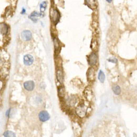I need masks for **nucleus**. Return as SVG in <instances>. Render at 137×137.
<instances>
[{
	"label": "nucleus",
	"mask_w": 137,
	"mask_h": 137,
	"mask_svg": "<svg viewBox=\"0 0 137 137\" xmlns=\"http://www.w3.org/2000/svg\"><path fill=\"white\" fill-rule=\"evenodd\" d=\"M75 113L80 118H84L87 115V107L84 104H79L75 109Z\"/></svg>",
	"instance_id": "f257e3e1"
},
{
	"label": "nucleus",
	"mask_w": 137,
	"mask_h": 137,
	"mask_svg": "<svg viewBox=\"0 0 137 137\" xmlns=\"http://www.w3.org/2000/svg\"><path fill=\"white\" fill-rule=\"evenodd\" d=\"M51 19H52V21L54 23L56 24L58 21H59V19L60 18V12H58V10L55 8H53L51 10V14H50Z\"/></svg>",
	"instance_id": "f03ea898"
},
{
	"label": "nucleus",
	"mask_w": 137,
	"mask_h": 137,
	"mask_svg": "<svg viewBox=\"0 0 137 137\" xmlns=\"http://www.w3.org/2000/svg\"><path fill=\"white\" fill-rule=\"evenodd\" d=\"M38 118H39L40 121L45 122L49 119L50 115L47 111H40L38 114Z\"/></svg>",
	"instance_id": "7ed1b4c3"
},
{
	"label": "nucleus",
	"mask_w": 137,
	"mask_h": 137,
	"mask_svg": "<svg viewBox=\"0 0 137 137\" xmlns=\"http://www.w3.org/2000/svg\"><path fill=\"white\" fill-rule=\"evenodd\" d=\"M87 78L89 82L94 81L95 78V69L93 67L89 68L87 71Z\"/></svg>",
	"instance_id": "20e7f679"
},
{
	"label": "nucleus",
	"mask_w": 137,
	"mask_h": 137,
	"mask_svg": "<svg viewBox=\"0 0 137 137\" xmlns=\"http://www.w3.org/2000/svg\"><path fill=\"white\" fill-rule=\"evenodd\" d=\"M89 63L90 66H95L97 63V55L95 52H92L89 57Z\"/></svg>",
	"instance_id": "39448f33"
},
{
	"label": "nucleus",
	"mask_w": 137,
	"mask_h": 137,
	"mask_svg": "<svg viewBox=\"0 0 137 137\" xmlns=\"http://www.w3.org/2000/svg\"><path fill=\"white\" fill-rule=\"evenodd\" d=\"M34 62V58L32 56L30 55V54H27L23 58V63L27 66H30Z\"/></svg>",
	"instance_id": "423d86ee"
},
{
	"label": "nucleus",
	"mask_w": 137,
	"mask_h": 137,
	"mask_svg": "<svg viewBox=\"0 0 137 137\" xmlns=\"http://www.w3.org/2000/svg\"><path fill=\"white\" fill-rule=\"evenodd\" d=\"M21 36L23 40H26V41L30 40L32 38V33L29 30H25V31L22 32Z\"/></svg>",
	"instance_id": "0eeeda50"
},
{
	"label": "nucleus",
	"mask_w": 137,
	"mask_h": 137,
	"mask_svg": "<svg viewBox=\"0 0 137 137\" xmlns=\"http://www.w3.org/2000/svg\"><path fill=\"white\" fill-rule=\"evenodd\" d=\"M23 87L28 91H31L34 88V82L33 81H27L24 82Z\"/></svg>",
	"instance_id": "6e6552de"
},
{
	"label": "nucleus",
	"mask_w": 137,
	"mask_h": 137,
	"mask_svg": "<svg viewBox=\"0 0 137 137\" xmlns=\"http://www.w3.org/2000/svg\"><path fill=\"white\" fill-rule=\"evenodd\" d=\"M0 30H1V34L2 35L7 34L9 31L8 26L4 23H1V26H0Z\"/></svg>",
	"instance_id": "1a4fd4ad"
},
{
	"label": "nucleus",
	"mask_w": 137,
	"mask_h": 137,
	"mask_svg": "<svg viewBox=\"0 0 137 137\" xmlns=\"http://www.w3.org/2000/svg\"><path fill=\"white\" fill-rule=\"evenodd\" d=\"M85 4L90 8L95 10L97 8L95 0H85Z\"/></svg>",
	"instance_id": "9d476101"
},
{
	"label": "nucleus",
	"mask_w": 137,
	"mask_h": 137,
	"mask_svg": "<svg viewBox=\"0 0 137 137\" xmlns=\"http://www.w3.org/2000/svg\"><path fill=\"white\" fill-rule=\"evenodd\" d=\"M53 40H54V45L55 52H56V54H57V53H58V52L60 51V49L59 40H58L57 38H53Z\"/></svg>",
	"instance_id": "9b49d317"
},
{
	"label": "nucleus",
	"mask_w": 137,
	"mask_h": 137,
	"mask_svg": "<svg viewBox=\"0 0 137 137\" xmlns=\"http://www.w3.org/2000/svg\"><path fill=\"white\" fill-rule=\"evenodd\" d=\"M56 78H57L58 80L60 82H61V83L63 82V72L60 69H57V71H56Z\"/></svg>",
	"instance_id": "f8f14e48"
},
{
	"label": "nucleus",
	"mask_w": 137,
	"mask_h": 137,
	"mask_svg": "<svg viewBox=\"0 0 137 137\" xmlns=\"http://www.w3.org/2000/svg\"><path fill=\"white\" fill-rule=\"evenodd\" d=\"M84 95H85L86 98H87V100H89V102L92 100L93 98V93L91 90H89V89H86V90L84 91Z\"/></svg>",
	"instance_id": "ddd939ff"
},
{
	"label": "nucleus",
	"mask_w": 137,
	"mask_h": 137,
	"mask_svg": "<svg viewBox=\"0 0 137 137\" xmlns=\"http://www.w3.org/2000/svg\"><path fill=\"white\" fill-rule=\"evenodd\" d=\"M38 16H40V14H39L37 12H33L29 16V18L31 19L32 21H33L34 22H37V17Z\"/></svg>",
	"instance_id": "4468645a"
},
{
	"label": "nucleus",
	"mask_w": 137,
	"mask_h": 137,
	"mask_svg": "<svg viewBox=\"0 0 137 137\" xmlns=\"http://www.w3.org/2000/svg\"><path fill=\"white\" fill-rule=\"evenodd\" d=\"M113 90L114 93L116 95H119L120 93H121V89L118 85H115L113 87Z\"/></svg>",
	"instance_id": "2eb2a0df"
},
{
	"label": "nucleus",
	"mask_w": 137,
	"mask_h": 137,
	"mask_svg": "<svg viewBox=\"0 0 137 137\" xmlns=\"http://www.w3.org/2000/svg\"><path fill=\"white\" fill-rule=\"evenodd\" d=\"M98 78H99V81H100L102 83H103L104 82V80H105V74H104V73L102 71H99V75H98Z\"/></svg>",
	"instance_id": "dca6fc26"
},
{
	"label": "nucleus",
	"mask_w": 137,
	"mask_h": 137,
	"mask_svg": "<svg viewBox=\"0 0 137 137\" xmlns=\"http://www.w3.org/2000/svg\"><path fill=\"white\" fill-rule=\"evenodd\" d=\"M58 93L60 97H63L64 96V87H60L58 88Z\"/></svg>",
	"instance_id": "f3484780"
},
{
	"label": "nucleus",
	"mask_w": 137,
	"mask_h": 137,
	"mask_svg": "<svg viewBox=\"0 0 137 137\" xmlns=\"http://www.w3.org/2000/svg\"><path fill=\"white\" fill-rule=\"evenodd\" d=\"M47 2H42L41 4L40 5V12H43L45 11V9L47 8Z\"/></svg>",
	"instance_id": "a211bd4d"
},
{
	"label": "nucleus",
	"mask_w": 137,
	"mask_h": 137,
	"mask_svg": "<svg viewBox=\"0 0 137 137\" xmlns=\"http://www.w3.org/2000/svg\"><path fill=\"white\" fill-rule=\"evenodd\" d=\"M90 46H91V49H92L93 50L95 51L97 49V41L96 40H93L92 42H91V45H90Z\"/></svg>",
	"instance_id": "6ab92c4d"
},
{
	"label": "nucleus",
	"mask_w": 137,
	"mask_h": 137,
	"mask_svg": "<svg viewBox=\"0 0 137 137\" xmlns=\"http://www.w3.org/2000/svg\"><path fill=\"white\" fill-rule=\"evenodd\" d=\"M4 136L6 137H8V136H15V134L13 133L11 131H6L4 133Z\"/></svg>",
	"instance_id": "aec40b11"
},
{
	"label": "nucleus",
	"mask_w": 137,
	"mask_h": 137,
	"mask_svg": "<svg viewBox=\"0 0 137 137\" xmlns=\"http://www.w3.org/2000/svg\"><path fill=\"white\" fill-rule=\"evenodd\" d=\"M108 62H110V63H115V64H116L118 60L116 59V58H110L109 59H108Z\"/></svg>",
	"instance_id": "412c9836"
},
{
	"label": "nucleus",
	"mask_w": 137,
	"mask_h": 137,
	"mask_svg": "<svg viewBox=\"0 0 137 137\" xmlns=\"http://www.w3.org/2000/svg\"><path fill=\"white\" fill-rule=\"evenodd\" d=\"M106 1H107V2H108V3H111L113 0H106Z\"/></svg>",
	"instance_id": "4be33fe9"
}]
</instances>
